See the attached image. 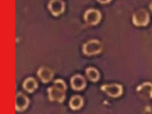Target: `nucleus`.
<instances>
[{
  "mask_svg": "<svg viewBox=\"0 0 152 114\" xmlns=\"http://www.w3.org/2000/svg\"><path fill=\"white\" fill-rule=\"evenodd\" d=\"M84 104L83 98L80 95H74L69 100V107L73 110H77L81 109Z\"/></svg>",
  "mask_w": 152,
  "mask_h": 114,
  "instance_id": "9b49d317",
  "label": "nucleus"
},
{
  "mask_svg": "<svg viewBox=\"0 0 152 114\" xmlns=\"http://www.w3.org/2000/svg\"><path fill=\"white\" fill-rule=\"evenodd\" d=\"M30 103L29 99L23 93L19 92L15 96V110L18 112L25 110Z\"/></svg>",
  "mask_w": 152,
  "mask_h": 114,
  "instance_id": "0eeeda50",
  "label": "nucleus"
},
{
  "mask_svg": "<svg viewBox=\"0 0 152 114\" xmlns=\"http://www.w3.org/2000/svg\"><path fill=\"white\" fill-rule=\"evenodd\" d=\"M137 91L138 94L144 99L152 98V84L150 82H145L138 86Z\"/></svg>",
  "mask_w": 152,
  "mask_h": 114,
  "instance_id": "1a4fd4ad",
  "label": "nucleus"
},
{
  "mask_svg": "<svg viewBox=\"0 0 152 114\" xmlns=\"http://www.w3.org/2000/svg\"><path fill=\"white\" fill-rule=\"evenodd\" d=\"M37 75L43 83H47L52 80L54 74L50 68L47 66H41L37 70Z\"/></svg>",
  "mask_w": 152,
  "mask_h": 114,
  "instance_id": "9d476101",
  "label": "nucleus"
},
{
  "mask_svg": "<svg viewBox=\"0 0 152 114\" xmlns=\"http://www.w3.org/2000/svg\"><path fill=\"white\" fill-rule=\"evenodd\" d=\"M53 85L55 86L56 87L66 91L67 87L66 85V83H65V81L62 80V79H56L53 82Z\"/></svg>",
  "mask_w": 152,
  "mask_h": 114,
  "instance_id": "4468645a",
  "label": "nucleus"
},
{
  "mask_svg": "<svg viewBox=\"0 0 152 114\" xmlns=\"http://www.w3.org/2000/svg\"><path fill=\"white\" fill-rule=\"evenodd\" d=\"M37 87V82L33 77L27 78L23 83V88L28 93L33 92Z\"/></svg>",
  "mask_w": 152,
  "mask_h": 114,
  "instance_id": "f8f14e48",
  "label": "nucleus"
},
{
  "mask_svg": "<svg viewBox=\"0 0 152 114\" xmlns=\"http://www.w3.org/2000/svg\"><path fill=\"white\" fill-rule=\"evenodd\" d=\"M65 91L53 85L48 88V98L51 102L62 103L65 99Z\"/></svg>",
  "mask_w": 152,
  "mask_h": 114,
  "instance_id": "20e7f679",
  "label": "nucleus"
},
{
  "mask_svg": "<svg viewBox=\"0 0 152 114\" xmlns=\"http://www.w3.org/2000/svg\"><path fill=\"white\" fill-rule=\"evenodd\" d=\"M86 74L88 78L92 82H96L100 78V73L97 69L93 67H88L86 70Z\"/></svg>",
  "mask_w": 152,
  "mask_h": 114,
  "instance_id": "ddd939ff",
  "label": "nucleus"
},
{
  "mask_svg": "<svg viewBox=\"0 0 152 114\" xmlns=\"http://www.w3.org/2000/svg\"><path fill=\"white\" fill-rule=\"evenodd\" d=\"M70 84L74 90L80 91L84 89L86 86V80L85 78L80 74L73 75L70 80Z\"/></svg>",
  "mask_w": 152,
  "mask_h": 114,
  "instance_id": "6e6552de",
  "label": "nucleus"
},
{
  "mask_svg": "<svg viewBox=\"0 0 152 114\" xmlns=\"http://www.w3.org/2000/svg\"><path fill=\"white\" fill-rule=\"evenodd\" d=\"M48 8L53 16L58 17L64 12L65 4L63 0H50L48 4Z\"/></svg>",
  "mask_w": 152,
  "mask_h": 114,
  "instance_id": "39448f33",
  "label": "nucleus"
},
{
  "mask_svg": "<svg viewBox=\"0 0 152 114\" xmlns=\"http://www.w3.org/2000/svg\"><path fill=\"white\" fill-rule=\"evenodd\" d=\"M102 49L103 45L99 40L92 39L83 45V52L86 55L91 56L100 53Z\"/></svg>",
  "mask_w": 152,
  "mask_h": 114,
  "instance_id": "f257e3e1",
  "label": "nucleus"
},
{
  "mask_svg": "<svg viewBox=\"0 0 152 114\" xmlns=\"http://www.w3.org/2000/svg\"><path fill=\"white\" fill-rule=\"evenodd\" d=\"M111 1L112 0H97V1L100 4H107L111 2Z\"/></svg>",
  "mask_w": 152,
  "mask_h": 114,
  "instance_id": "2eb2a0df",
  "label": "nucleus"
},
{
  "mask_svg": "<svg viewBox=\"0 0 152 114\" xmlns=\"http://www.w3.org/2000/svg\"><path fill=\"white\" fill-rule=\"evenodd\" d=\"M83 18L87 24L95 26L100 23L102 18V14L97 9L90 8L85 11Z\"/></svg>",
  "mask_w": 152,
  "mask_h": 114,
  "instance_id": "f03ea898",
  "label": "nucleus"
},
{
  "mask_svg": "<svg viewBox=\"0 0 152 114\" xmlns=\"http://www.w3.org/2000/svg\"><path fill=\"white\" fill-rule=\"evenodd\" d=\"M132 20L136 26H145L149 23L150 15L145 10L140 9L133 14Z\"/></svg>",
  "mask_w": 152,
  "mask_h": 114,
  "instance_id": "7ed1b4c3",
  "label": "nucleus"
},
{
  "mask_svg": "<svg viewBox=\"0 0 152 114\" xmlns=\"http://www.w3.org/2000/svg\"><path fill=\"white\" fill-rule=\"evenodd\" d=\"M101 90L112 97H119L123 93L122 86L116 83L103 85Z\"/></svg>",
  "mask_w": 152,
  "mask_h": 114,
  "instance_id": "423d86ee",
  "label": "nucleus"
},
{
  "mask_svg": "<svg viewBox=\"0 0 152 114\" xmlns=\"http://www.w3.org/2000/svg\"><path fill=\"white\" fill-rule=\"evenodd\" d=\"M149 8H150V10H151V11L152 12V2L150 3V4L149 5Z\"/></svg>",
  "mask_w": 152,
  "mask_h": 114,
  "instance_id": "dca6fc26",
  "label": "nucleus"
}]
</instances>
